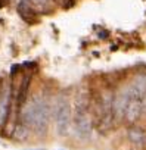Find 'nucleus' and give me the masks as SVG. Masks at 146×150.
I'll return each mask as SVG.
<instances>
[{
  "label": "nucleus",
  "mask_w": 146,
  "mask_h": 150,
  "mask_svg": "<svg viewBox=\"0 0 146 150\" xmlns=\"http://www.w3.org/2000/svg\"><path fill=\"white\" fill-rule=\"evenodd\" d=\"M52 2H55L63 9H69L71 6H74V0H52Z\"/></svg>",
  "instance_id": "9"
},
{
  "label": "nucleus",
  "mask_w": 146,
  "mask_h": 150,
  "mask_svg": "<svg viewBox=\"0 0 146 150\" xmlns=\"http://www.w3.org/2000/svg\"><path fill=\"white\" fill-rule=\"evenodd\" d=\"M24 150H47L46 147H28V149H24Z\"/></svg>",
  "instance_id": "11"
},
{
  "label": "nucleus",
  "mask_w": 146,
  "mask_h": 150,
  "mask_svg": "<svg viewBox=\"0 0 146 150\" xmlns=\"http://www.w3.org/2000/svg\"><path fill=\"white\" fill-rule=\"evenodd\" d=\"M19 69H21V65H18V63L12 65V68H11V75H12V77H15V75L19 74Z\"/></svg>",
  "instance_id": "10"
},
{
  "label": "nucleus",
  "mask_w": 146,
  "mask_h": 150,
  "mask_svg": "<svg viewBox=\"0 0 146 150\" xmlns=\"http://www.w3.org/2000/svg\"><path fill=\"white\" fill-rule=\"evenodd\" d=\"M16 11H18L19 16H21L27 24L33 25V24L37 22V12H36V11H34L27 2H25V0H21V2L18 3Z\"/></svg>",
  "instance_id": "7"
},
{
  "label": "nucleus",
  "mask_w": 146,
  "mask_h": 150,
  "mask_svg": "<svg viewBox=\"0 0 146 150\" xmlns=\"http://www.w3.org/2000/svg\"><path fill=\"white\" fill-rule=\"evenodd\" d=\"M2 87H3V80L0 78V91H2Z\"/></svg>",
  "instance_id": "12"
},
{
  "label": "nucleus",
  "mask_w": 146,
  "mask_h": 150,
  "mask_svg": "<svg viewBox=\"0 0 146 150\" xmlns=\"http://www.w3.org/2000/svg\"><path fill=\"white\" fill-rule=\"evenodd\" d=\"M31 81H33V74H31V71H28L22 77V80H21V83L16 88V93L14 96V109H15L18 119H19L21 112H22L28 97H30L28 94H30V88H31Z\"/></svg>",
  "instance_id": "4"
},
{
  "label": "nucleus",
  "mask_w": 146,
  "mask_h": 150,
  "mask_svg": "<svg viewBox=\"0 0 146 150\" xmlns=\"http://www.w3.org/2000/svg\"><path fill=\"white\" fill-rule=\"evenodd\" d=\"M25 2L37 13H49V12H52V0H25Z\"/></svg>",
  "instance_id": "8"
},
{
  "label": "nucleus",
  "mask_w": 146,
  "mask_h": 150,
  "mask_svg": "<svg viewBox=\"0 0 146 150\" xmlns=\"http://www.w3.org/2000/svg\"><path fill=\"white\" fill-rule=\"evenodd\" d=\"M53 102H50L49 96L44 91H37L28 97L19 119L27 125L30 132H34L38 137L47 134L49 124L52 119Z\"/></svg>",
  "instance_id": "1"
},
{
  "label": "nucleus",
  "mask_w": 146,
  "mask_h": 150,
  "mask_svg": "<svg viewBox=\"0 0 146 150\" xmlns=\"http://www.w3.org/2000/svg\"><path fill=\"white\" fill-rule=\"evenodd\" d=\"M12 88L8 84H3L2 91H0V127L5 128L8 125V121L12 115Z\"/></svg>",
  "instance_id": "5"
},
{
  "label": "nucleus",
  "mask_w": 146,
  "mask_h": 150,
  "mask_svg": "<svg viewBox=\"0 0 146 150\" xmlns=\"http://www.w3.org/2000/svg\"><path fill=\"white\" fill-rule=\"evenodd\" d=\"M52 118L55 121V129L59 137H66L72 125V105L66 94L56 96L53 102Z\"/></svg>",
  "instance_id": "3"
},
{
  "label": "nucleus",
  "mask_w": 146,
  "mask_h": 150,
  "mask_svg": "<svg viewBox=\"0 0 146 150\" xmlns=\"http://www.w3.org/2000/svg\"><path fill=\"white\" fill-rule=\"evenodd\" d=\"M72 127L80 140H89L93 134V115H92V91L87 87H80L72 102Z\"/></svg>",
  "instance_id": "2"
},
{
  "label": "nucleus",
  "mask_w": 146,
  "mask_h": 150,
  "mask_svg": "<svg viewBox=\"0 0 146 150\" xmlns=\"http://www.w3.org/2000/svg\"><path fill=\"white\" fill-rule=\"evenodd\" d=\"M127 138L136 150H142L146 146V131L142 127H139L137 124L136 125H128Z\"/></svg>",
  "instance_id": "6"
},
{
  "label": "nucleus",
  "mask_w": 146,
  "mask_h": 150,
  "mask_svg": "<svg viewBox=\"0 0 146 150\" xmlns=\"http://www.w3.org/2000/svg\"><path fill=\"white\" fill-rule=\"evenodd\" d=\"M59 150H65V149H59Z\"/></svg>",
  "instance_id": "13"
}]
</instances>
